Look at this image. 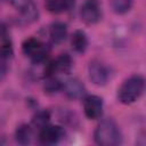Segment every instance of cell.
<instances>
[{
  "label": "cell",
  "mask_w": 146,
  "mask_h": 146,
  "mask_svg": "<svg viewBox=\"0 0 146 146\" xmlns=\"http://www.w3.org/2000/svg\"><path fill=\"white\" fill-rule=\"evenodd\" d=\"M22 51L25 56L30 57L34 63H42L49 54L48 47L36 38H27L22 43Z\"/></svg>",
  "instance_id": "obj_3"
},
{
  "label": "cell",
  "mask_w": 146,
  "mask_h": 146,
  "mask_svg": "<svg viewBox=\"0 0 146 146\" xmlns=\"http://www.w3.org/2000/svg\"><path fill=\"white\" fill-rule=\"evenodd\" d=\"M75 5V0H46V8L52 14H60L71 10Z\"/></svg>",
  "instance_id": "obj_13"
},
{
  "label": "cell",
  "mask_w": 146,
  "mask_h": 146,
  "mask_svg": "<svg viewBox=\"0 0 146 146\" xmlns=\"http://www.w3.org/2000/svg\"><path fill=\"white\" fill-rule=\"evenodd\" d=\"M95 143L100 146H117L123 141L122 132L112 119L103 120L94 131Z\"/></svg>",
  "instance_id": "obj_1"
},
{
  "label": "cell",
  "mask_w": 146,
  "mask_h": 146,
  "mask_svg": "<svg viewBox=\"0 0 146 146\" xmlns=\"http://www.w3.org/2000/svg\"><path fill=\"white\" fill-rule=\"evenodd\" d=\"M133 5V0H111L112 9L117 15H123L128 13Z\"/></svg>",
  "instance_id": "obj_16"
},
{
  "label": "cell",
  "mask_w": 146,
  "mask_h": 146,
  "mask_svg": "<svg viewBox=\"0 0 146 146\" xmlns=\"http://www.w3.org/2000/svg\"><path fill=\"white\" fill-rule=\"evenodd\" d=\"M145 90V79L140 74H132L127 78L117 89V99L124 105L137 102Z\"/></svg>",
  "instance_id": "obj_2"
},
{
  "label": "cell",
  "mask_w": 146,
  "mask_h": 146,
  "mask_svg": "<svg viewBox=\"0 0 146 146\" xmlns=\"http://www.w3.org/2000/svg\"><path fill=\"white\" fill-rule=\"evenodd\" d=\"M64 132L63 129L58 125H44L40 129L39 132V140L44 145H52L59 141L63 137Z\"/></svg>",
  "instance_id": "obj_9"
},
{
  "label": "cell",
  "mask_w": 146,
  "mask_h": 146,
  "mask_svg": "<svg viewBox=\"0 0 146 146\" xmlns=\"http://www.w3.org/2000/svg\"><path fill=\"white\" fill-rule=\"evenodd\" d=\"M0 1H9V0H0Z\"/></svg>",
  "instance_id": "obj_19"
},
{
  "label": "cell",
  "mask_w": 146,
  "mask_h": 146,
  "mask_svg": "<svg viewBox=\"0 0 146 146\" xmlns=\"http://www.w3.org/2000/svg\"><path fill=\"white\" fill-rule=\"evenodd\" d=\"M63 90L70 98H80L86 95L83 83L78 79H68L63 83Z\"/></svg>",
  "instance_id": "obj_10"
},
{
  "label": "cell",
  "mask_w": 146,
  "mask_h": 146,
  "mask_svg": "<svg viewBox=\"0 0 146 146\" xmlns=\"http://www.w3.org/2000/svg\"><path fill=\"white\" fill-rule=\"evenodd\" d=\"M49 36L54 43H62L67 36V25L64 22H54L49 27Z\"/></svg>",
  "instance_id": "obj_11"
},
{
  "label": "cell",
  "mask_w": 146,
  "mask_h": 146,
  "mask_svg": "<svg viewBox=\"0 0 146 146\" xmlns=\"http://www.w3.org/2000/svg\"><path fill=\"white\" fill-rule=\"evenodd\" d=\"M33 137L32 128L29 124H21L15 131V139L21 145H27L31 143Z\"/></svg>",
  "instance_id": "obj_14"
},
{
  "label": "cell",
  "mask_w": 146,
  "mask_h": 146,
  "mask_svg": "<svg viewBox=\"0 0 146 146\" xmlns=\"http://www.w3.org/2000/svg\"><path fill=\"white\" fill-rule=\"evenodd\" d=\"M103 99L96 95H89L83 98V112L90 120L99 119L103 114Z\"/></svg>",
  "instance_id": "obj_8"
},
{
  "label": "cell",
  "mask_w": 146,
  "mask_h": 146,
  "mask_svg": "<svg viewBox=\"0 0 146 146\" xmlns=\"http://www.w3.org/2000/svg\"><path fill=\"white\" fill-rule=\"evenodd\" d=\"M88 74L90 81L98 87H104L111 79L110 67L98 59H94L88 65Z\"/></svg>",
  "instance_id": "obj_5"
},
{
  "label": "cell",
  "mask_w": 146,
  "mask_h": 146,
  "mask_svg": "<svg viewBox=\"0 0 146 146\" xmlns=\"http://www.w3.org/2000/svg\"><path fill=\"white\" fill-rule=\"evenodd\" d=\"M43 90L46 94H57L63 90V82H60L58 79H56L54 75H49L46 78L43 83Z\"/></svg>",
  "instance_id": "obj_15"
},
{
  "label": "cell",
  "mask_w": 146,
  "mask_h": 146,
  "mask_svg": "<svg viewBox=\"0 0 146 146\" xmlns=\"http://www.w3.org/2000/svg\"><path fill=\"white\" fill-rule=\"evenodd\" d=\"M8 59H5L0 56V81H2L5 79V76L7 75L8 72V64H7Z\"/></svg>",
  "instance_id": "obj_18"
},
{
  "label": "cell",
  "mask_w": 146,
  "mask_h": 146,
  "mask_svg": "<svg viewBox=\"0 0 146 146\" xmlns=\"http://www.w3.org/2000/svg\"><path fill=\"white\" fill-rule=\"evenodd\" d=\"M73 66L72 57L68 54H60L55 59L48 63L46 67V76L55 75L56 73H70L71 68Z\"/></svg>",
  "instance_id": "obj_6"
},
{
  "label": "cell",
  "mask_w": 146,
  "mask_h": 146,
  "mask_svg": "<svg viewBox=\"0 0 146 146\" xmlns=\"http://www.w3.org/2000/svg\"><path fill=\"white\" fill-rule=\"evenodd\" d=\"M88 44H89V40H88L86 32L82 30L74 31V33L72 34V38H71L72 49L78 54H83L87 50Z\"/></svg>",
  "instance_id": "obj_12"
},
{
  "label": "cell",
  "mask_w": 146,
  "mask_h": 146,
  "mask_svg": "<svg viewBox=\"0 0 146 146\" xmlns=\"http://www.w3.org/2000/svg\"><path fill=\"white\" fill-rule=\"evenodd\" d=\"M49 120H50V113L48 111H40V112H38L33 116L32 123H33L34 127L41 129L42 127H44V125L48 124Z\"/></svg>",
  "instance_id": "obj_17"
},
{
  "label": "cell",
  "mask_w": 146,
  "mask_h": 146,
  "mask_svg": "<svg viewBox=\"0 0 146 146\" xmlns=\"http://www.w3.org/2000/svg\"><path fill=\"white\" fill-rule=\"evenodd\" d=\"M39 11L33 0H23L18 7V23L22 25H29L38 21Z\"/></svg>",
  "instance_id": "obj_7"
},
{
  "label": "cell",
  "mask_w": 146,
  "mask_h": 146,
  "mask_svg": "<svg viewBox=\"0 0 146 146\" xmlns=\"http://www.w3.org/2000/svg\"><path fill=\"white\" fill-rule=\"evenodd\" d=\"M81 21L87 25H95L103 17L102 5L99 0H84L80 9Z\"/></svg>",
  "instance_id": "obj_4"
}]
</instances>
